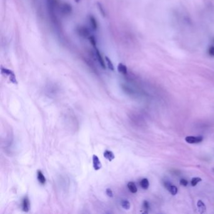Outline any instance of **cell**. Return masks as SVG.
Wrapping results in <instances>:
<instances>
[{
	"instance_id": "cell-4",
	"label": "cell",
	"mask_w": 214,
	"mask_h": 214,
	"mask_svg": "<svg viewBox=\"0 0 214 214\" xmlns=\"http://www.w3.org/2000/svg\"><path fill=\"white\" fill-rule=\"evenodd\" d=\"M94 50H95V53H96V57H97V59L100 64V66L102 67V69H106V63L103 59V57H102V55L100 53V52H99V50L97 49V47H95L94 48Z\"/></svg>"
},
{
	"instance_id": "cell-23",
	"label": "cell",
	"mask_w": 214,
	"mask_h": 214,
	"mask_svg": "<svg viewBox=\"0 0 214 214\" xmlns=\"http://www.w3.org/2000/svg\"><path fill=\"white\" fill-rule=\"evenodd\" d=\"M180 184L182 186H184V187H186V186L188 185L189 182L185 179H181L180 181Z\"/></svg>"
},
{
	"instance_id": "cell-10",
	"label": "cell",
	"mask_w": 214,
	"mask_h": 214,
	"mask_svg": "<svg viewBox=\"0 0 214 214\" xmlns=\"http://www.w3.org/2000/svg\"><path fill=\"white\" fill-rule=\"evenodd\" d=\"M104 156L109 161H113L114 159V158H115V156L114 155V153L112 151H109V150H106L104 151Z\"/></svg>"
},
{
	"instance_id": "cell-24",
	"label": "cell",
	"mask_w": 214,
	"mask_h": 214,
	"mask_svg": "<svg viewBox=\"0 0 214 214\" xmlns=\"http://www.w3.org/2000/svg\"><path fill=\"white\" fill-rule=\"evenodd\" d=\"M106 194L107 195V196L109 197H113V192L112 190L110 189H106Z\"/></svg>"
},
{
	"instance_id": "cell-12",
	"label": "cell",
	"mask_w": 214,
	"mask_h": 214,
	"mask_svg": "<svg viewBox=\"0 0 214 214\" xmlns=\"http://www.w3.org/2000/svg\"><path fill=\"white\" fill-rule=\"evenodd\" d=\"M127 188L129 190L133 193H136L138 192V189L136 187V186L135 183L133 182H129L127 183Z\"/></svg>"
},
{
	"instance_id": "cell-14",
	"label": "cell",
	"mask_w": 214,
	"mask_h": 214,
	"mask_svg": "<svg viewBox=\"0 0 214 214\" xmlns=\"http://www.w3.org/2000/svg\"><path fill=\"white\" fill-rule=\"evenodd\" d=\"M62 13H63L64 14L67 15L70 13V12H72V7L70 5L68 4H64L62 7Z\"/></svg>"
},
{
	"instance_id": "cell-13",
	"label": "cell",
	"mask_w": 214,
	"mask_h": 214,
	"mask_svg": "<svg viewBox=\"0 0 214 214\" xmlns=\"http://www.w3.org/2000/svg\"><path fill=\"white\" fill-rule=\"evenodd\" d=\"M89 20H90V23L92 26V28L93 29V30H96L97 29L98 24H97V22L96 21V18L92 15H91L89 16Z\"/></svg>"
},
{
	"instance_id": "cell-8",
	"label": "cell",
	"mask_w": 214,
	"mask_h": 214,
	"mask_svg": "<svg viewBox=\"0 0 214 214\" xmlns=\"http://www.w3.org/2000/svg\"><path fill=\"white\" fill-rule=\"evenodd\" d=\"M197 206L199 212L200 213L202 214V213H205L206 212V210H207L206 206V205H205V203L202 200H199L197 202Z\"/></svg>"
},
{
	"instance_id": "cell-1",
	"label": "cell",
	"mask_w": 214,
	"mask_h": 214,
	"mask_svg": "<svg viewBox=\"0 0 214 214\" xmlns=\"http://www.w3.org/2000/svg\"><path fill=\"white\" fill-rule=\"evenodd\" d=\"M1 72L2 74H4V75L5 76H8L10 77V80L15 83V84H17L18 83V82L16 80V76L15 75V73L14 72L10 70V69H8L6 68H4L3 67H2L1 68Z\"/></svg>"
},
{
	"instance_id": "cell-21",
	"label": "cell",
	"mask_w": 214,
	"mask_h": 214,
	"mask_svg": "<svg viewBox=\"0 0 214 214\" xmlns=\"http://www.w3.org/2000/svg\"><path fill=\"white\" fill-rule=\"evenodd\" d=\"M208 54L211 57H214V45H211L208 49Z\"/></svg>"
},
{
	"instance_id": "cell-16",
	"label": "cell",
	"mask_w": 214,
	"mask_h": 214,
	"mask_svg": "<svg viewBox=\"0 0 214 214\" xmlns=\"http://www.w3.org/2000/svg\"><path fill=\"white\" fill-rule=\"evenodd\" d=\"M105 61L107 63V67L110 70H114V65L112 62V61H111V60L107 56L105 57Z\"/></svg>"
},
{
	"instance_id": "cell-9",
	"label": "cell",
	"mask_w": 214,
	"mask_h": 214,
	"mask_svg": "<svg viewBox=\"0 0 214 214\" xmlns=\"http://www.w3.org/2000/svg\"><path fill=\"white\" fill-rule=\"evenodd\" d=\"M117 70L119 73L123 74V75H126L127 73V68L124 64L122 63H119L117 66Z\"/></svg>"
},
{
	"instance_id": "cell-3",
	"label": "cell",
	"mask_w": 214,
	"mask_h": 214,
	"mask_svg": "<svg viewBox=\"0 0 214 214\" xmlns=\"http://www.w3.org/2000/svg\"><path fill=\"white\" fill-rule=\"evenodd\" d=\"M164 185L165 187L166 188V189L168 190L170 193L173 195H175L178 192V189L175 185H172L171 183L168 181H166L164 182Z\"/></svg>"
},
{
	"instance_id": "cell-6",
	"label": "cell",
	"mask_w": 214,
	"mask_h": 214,
	"mask_svg": "<svg viewBox=\"0 0 214 214\" xmlns=\"http://www.w3.org/2000/svg\"><path fill=\"white\" fill-rule=\"evenodd\" d=\"M92 161H93V166H94V168L95 170H99L101 168L102 165L99 159V158L94 155L92 156Z\"/></svg>"
},
{
	"instance_id": "cell-19",
	"label": "cell",
	"mask_w": 214,
	"mask_h": 214,
	"mask_svg": "<svg viewBox=\"0 0 214 214\" xmlns=\"http://www.w3.org/2000/svg\"><path fill=\"white\" fill-rule=\"evenodd\" d=\"M202 181V178H200V177H195V178H193L192 179V181H191V184H192V186H193V187H195V186H196L199 182H201Z\"/></svg>"
},
{
	"instance_id": "cell-25",
	"label": "cell",
	"mask_w": 214,
	"mask_h": 214,
	"mask_svg": "<svg viewBox=\"0 0 214 214\" xmlns=\"http://www.w3.org/2000/svg\"><path fill=\"white\" fill-rule=\"evenodd\" d=\"M213 170H214V169H213Z\"/></svg>"
},
{
	"instance_id": "cell-20",
	"label": "cell",
	"mask_w": 214,
	"mask_h": 214,
	"mask_svg": "<svg viewBox=\"0 0 214 214\" xmlns=\"http://www.w3.org/2000/svg\"><path fill=\"white\" fill-rule=\"evenodd\" d=\"M89 41H90V44L93 46V47H94V48L96 47L97 43H96V39H95V37L93 36H90L89 37Z\"/></svg>"
},
{
	"instance_id": "cell-18",
	"label": "cell",
	"mask_w": 214,
	"mask_h": 214,
	"mask_svg": "<svg viewBox=\"0 0 214 214\" xmlns=\"http://www.w3.org/2000/svg\"><path fill=\"white\" fill-rule=\"evenodd\" d=\"M121 206L123 209L126 210H129L130 209V207H131V204H130V202L129 201L124 200L122 201Z\"/></svg>"
},
{
	"instance_id": "cell-5",
	"label": "cell",
	"mask_w": 214,
	"mask_h": 214,
	"mask_svg": "<svg viewBox=\"0 0 214 214\" xmlns=\"http://www.w3.org/2000/svg\"><path fill=\"white\" fill-rule=\"evenodd\" d=\"M77 31L80 36H81L82 37H84V38H86V37H88L89 38V37L90 36L89 31L86 27L79 26L77 29Z\"/></svg>"
},
{
	"instance_id": "cell-11",
	"label": "cell",
	"mask_w": 214,
	"mask_h": 214,
	"mask_svg": "<svg viewBox=\"0 0 214 214\" xmlns=\"http://www.w3.org/2000/svg\"><path fill=\"white\" fill-rule=\"evenodd\" d=\"M37 179L42 185H44L46 183L45 177L40 170L37 171Z\"/></svg>"
},
{
	"instance_id": "cell-15",
	"label": "cell",
	"mask_w": 214,
	"mask_h": 214,
	"mask_svg": "<svg viewBox=\"0 0 214 214\" xmlns=\"http://www.w3.org/2000/svg\"><path fill=\"white\" fill-rule=\"evenodd\" d=\"M140 185L142 187V189L146 190L149 188V186H150V183L147 178H143L141 180L140 182Z\"/></svg>"
},
{
	"instance_id": "cell-7",
	"label": "cell",
	"mask_w": 214,
	"mask_h": 214,
	"mask_svg": "<svg viewBox=\"0 0 214 214\" xmlns=\"http://www.w3.org/2000/svg\"><path fill=\"white\" fill-rule=\"evenodd\" d=\"M30 202L29 199L28 197H25L22 202V209L24 212H28L30 210Z\"/></svg>"
},
{
	"instance_id": "cell-2",
	"label": "cell",
	"mask_w": 214,
	"mask_h": 214,
	"mask_svg": "<svg viewBox=\"0 0 214 214\" xmlns=\"http://www.w3.org/2000/svg\"><path fill=\"white\" fill-rule=\"evenodd\" d=\"M203 137L202 136H189L185 138V141L187 143L189 144H196L201 143L203 141Z\"/></svg>"
},
{
	"instance_id": "cell-17",
	"label": "cell",
	"mask_w": 214,
	"mask_h": 214,
	"mask_svg": "<svg viewBox=\"0 0 214 214\" xmlns=\"http://www.w3.org/2000/svg\"><path fill=\"white\" fill-rule=\"evenodd\" d=\"M97 5L98 9H99L100 14L104 17H105L106 16V11L104 10V8L103 6L102 5V4L100 3H97Z\"/></svg>"
},
{
	"instance_id": "cell-22",
	"label": "cell",
	"mask_w": 214,
	"mask_h": 214,
	"mask_svg": "<svg viewBox=\"0 0 214 214\" xmlns=\"http://www.w3.org/2000/svg\"><path fill=\"white\" fill-rule=\"evenodd\" d=\"M143 209L146 210L148 212V209H150V204H149V202L146 200H144L143 202Z\"/></svg>"
}]
</instances>
